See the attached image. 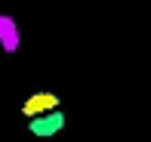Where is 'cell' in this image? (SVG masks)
I'll use <instances>...</instances> for the list:
<instances>
[{"label":"cell","mask_w":151,"mask_h":142,"mask_svg":"<svg viewBox=\"0 0 151 142\" xmlns=\"http://www.w3.org/2000/svg\"><path fill=\"white\" fill-rule=\"evenodd\" d=\"M59 96L56 93H37V96H31L28 102L22 105V114L28 120H34V117H43V114H52V111H59Z\"/></svg>","instance_id":"1"},{"label":"cell","mask_w":151,"mask_h":142,"mask_svg":"<svg viewBox=\"0 0 151 142\" xmlns=\"http://www.w3.org/2000/svg\"><path fill=\"white\" fill-rule=\"evenodd\" d=\"M28 130H31V136H40V139H46V136H56V133L65 130V111H52V114H43V117H34L31 124H28Z\"/></svg>","instance_id":"2"}]
</instances>
